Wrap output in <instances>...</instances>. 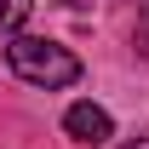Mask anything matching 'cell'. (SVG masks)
I'll use <instances>...</instances> for the list:
<instances>
[{
  "instance_id": "obj_1",
  "label": "cell",
  "mask_w": 149,
  "mask_h": 149,
  "mask_svg": "<svg viewBox=\"0 0 149 149\" xmlns=\"http://www.w3.org/2000/svg\"><path fill=\"white\" fill-rule=\"evenodd\" d=\"M6 63H12V74H17V80L46 86V92H57V86H74V80H80V57H74L69 46H57V40H40V35H12Z\"/></svg>"
},
{
  "instance_id": "obj_2",
  "label": "cell",
  "mask_w": 149,
  "mask_h": 149,
  "mask_svg": "<svg viewBox=\"0 0 149 149\" xmlns=\"http://www.w3.org/2000/svg\"><path fill=\"white\" fill-rule=\"evenodd\" d=\"M63 132H69L74 143H103V138H115V120H109V109H97V103H74V109L63 115Z\"/></svg>"
},
{
  "instance_id": "obj_3",
  "label": "cell",
  "mask_w": 149,
  "mask_h": 149,
  "mask_svg": "<svg viewBox=\"0 0 149 149\" xmlns=\"http://www.w3.org/2000/svg\"><path fill=\"white\" fill-rule=\"evenodd\" d=\"M29 12H35V0H0V35H23Z\"/></svg>"
},
{
  "instance_id": "obj_4",
  "label": "cell",
  "mask_w": 149,
  "mask_h": 149,
  "mask_svg": "<svg viewBox=\"0 0 149 149\" xmlns=\"http://www.w3.org/2000/svg\"><path fill=\"white\" fill-rule=\"evenodd\" d=\"M126 149H149V138H138V143H126Z\"/></svg>"
},
{
  "instance_id": "obj_5",
  "label": "cell",
  "mask_w": 149,
  "mask_h": 149,
  "mask_svg": "<svg viewBox=\"0 0 149 149\" xmlns=\"http://www.w3.org/2000/svg\"><path fill=\"white\" fill-rule=\"evenodd\" d=\"M69 6H86V0H69Z\"/></svg>"
}]
</instances>
